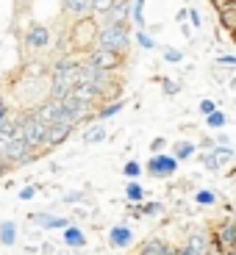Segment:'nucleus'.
Instances as JSON below:
<instances>
[{
	"label": "nucleus",
	"instance_id": "6e6552de",
	"mask_svg": "<svg viewBox=\"0 0 236 255\" xmlns=\"http://www.w3.org/2000/svg\"><path fill=\"white\" fill-rule=\"evenodd\" d=\"M22 42H25L28 50L42 53V50H47V47L53 45V31L45 25V22H33V25H28V31L22 33Z\"/></svg>",
	"mask_w": 236,
	"mask_h": 255
},
{
	"label": "nucleus",
	"instance_id": "bb28decb",
	"mask_svg": "<svg viewBox=\"0 0 236 255\" xmlns=\"http://www.w3.org/2000/svg\"><path fill=\"white\" fill-rule=\"evenodd\" d=\"M159 83H161V92H164L167 97H178L181 92H184V83L175 81V78H159Z\"/></svg>",
	"mask_w": 236,
	"mask_h": 255
},
{
	"label": "nucleus",
	"instance_id": "f03ea898",
	"mask_svg": "<svg viewBox=\"0 0 236 255\" xmlns=\"http://www.w3.org/2000/svg\"><path fill=\"white\" fill-rule=\"evenodd\" d=\"M17 120H19V136L25 139V144L31 147L33 153H42V150H47V147H45L47 125L39 120L36 114H33V109H28V111H22V114H17Z\"/></svg>",
	"mask_w": 236,
	"mask_h": 255
},
{
	"label": "nucleus",
	"instance_id": "a18cd8bd",
	"mask_svg": "<svg viewBox=\"0 0 236 255\" xmlns=\"http://www.w3.org/2000/svg\"><path fill=\"white\" fill-rule=\"evenodd\" d=\"M178 255H195V253H192V250L184 244V247H178Z\"/></svg>",
	"mask_w": 236,
	"mask_h": 255
},
{
	"label": "nucleus",
	"instance_id": "6ab92c4d",
	"mask_svg": "<svg viewBox=\"0 0 236 255\" xmlns=\"http://www.w3.org/2000/svg\"><path fill=\"white\" fill-rule=\"evenodd\" d=\"M198 153H200V144H195V141H189V139H181V141H175V144H173V155L181 161V164L198 158Z\"/></svg>",
	"mask_w": 236,
	"mask_h": 255
},
{
	"label": "nucleus",
	"instance_id": "7ed1b4c3",
	"mask_svg": "<svg viewBox=\"0 0 236 255\" xmlns=\"http://www.w3.org/2000/svg\"><path fill=\"white\" fill-rule=\"evenodd\" d=\"M95 45L109 47V50H117V53H125L128 56L131 47H134V31H131V25H100Z\"/></svg>",
	"mask_w": 236,
	"mask_h": 255
},
{
	"label": "nucleus",
	"instance_id": "9d476101",
	"mask_svg": "<svg viewBox=\"0 0 236 255\" xmlns=\"http://www.w3.org/2000/svg\"><path fill=\"white\" fill-rule=\"evenodd\" d=\"M211 242L217 244L225 253H234L236 250V222L234 219H223L217 228L211 230Z\"/></svg>",
	"mask_w": 236,
	"mask_h": 255
},
{
	"label": "nucleus",
	"instance_id": "dca6fc26",
	"mask_svg": "<svg viewBox=\"0 0 236 255\" xmlns=\"http://www.w3.org/2000/svg\"><path fill=\"white\" fill-rule=\"evenodd\" d=\"M131 205V214H134V217H142V219H153V217H161V214H164V203H161V200H145V203H128Z\"/></svg>",
	"mask_w": 236,
	"mask_h": 255
},
{
	"label": "nucleus",
	"instance_id": "49530a36",
	"mask_svg": "<svg viewBox=\"0 0 236 255\" xmlns=\"http://www.w3.org/2000/svg\"><path fill=\"white\" fill-rule=\"evenodd\" d=\"M164 255H178V247H173V244H170V247L164 250Z\"/></svg>",
	"mask_w": 236,
	"mask_h": 255
},
{
	"label": "nucleus",
	"instance_id": "aec40b11",
	"mask_svg": "<svg viewBox=\"0 0 236 255\" xmlns=\"http://www.w3.org/2000/svg\"><path fill=\"white\" fill-rule=\"evenodd\" d=\"M192 203L198 205V208H214V205L220 203V197H217V191H214V189L200 186V189L192 191Z\"/></svg>",
	"mask_w": 236,
	"mask_h": 255
},
{
	"label": "nucleus",
	"instance_id": "37998d69",
	"mask_svg": "<svg viewBox=\"0 0 236 255\" xmlns=\"http://www.w3.org/2000/svg\"><path fill=\"white\" fill-rule=\"evenodd\" d=\"M217 144H234V141H231L228 136L223 133V130H217Z\"/></svg>",
	"mask_w": 236,
	"mask_h": 255
},
{
	"label": "nucleus",
	"instance_id": "f8f14e48",
	"mask_svg": "<svg viewBox=\"0 0 236 255\" xmlns=\"http://www.w3.org/2000/svg\"><path fill=\"white\" fill-rule=\"evenodd\" d=\"M92 8H95V0H61V14L70 17L72 22L83 17H92Z\"/></svg>",
	"mask_w": 236,
	"mask_h": 255
},
{
	"label": "nucleus",
	"instance_id": "393cba45",
	"mask_svg": "<svg viewBox=\"0 0 236 255\" xmlns=\"http://www.w3.org/2000/svg\"><path fill=\"white\" fill-rule=\"evenodd\" d=\"M142 175H145V164H139V161H125V164H122V178L125 180H139Z\"/></svg>",
	"mask_w": 236,
	"mask_h": 255
},
{
	"label": "nucleus",
	"instance_id": "ddd939ff",
	"mask_svg": "<svg viewBox=\"0 0 236 255\" xmlns=\"http://www.w3.org/2000/svg\"><path fill=\"white\" fill-rule=\"evenodd\" d=\"M61 242L67 250H83L86 244H89V239H86V233H83V228L78 222H70L67 228L61 230Z\"/></svg>",
	"mask_w": 236,
	"mask_h": 255
},
{
	"label": "nucleus",
	"instance_id": "9b49d317",
	"mask_svg": "<svg viewBox=\"0 0 236 255\" xmlns=\"http://www.w3.org/2000/svg\"><path fill=\"white\" fill-rule=\"evenodd\" d=\"M109 247L111 250H128L131 247V244L136 242V236H134V228H131V225L128 222H117L114 228L109 230Z\"/></svg>",
	"mask_w": 236,
	"mask_h": 255
},
{
	"label": "nucleus",
	"instance_id": "5701e85b",
	"mask_svg": "<svg viewBox=\"0 0 236 255\" xmlns=\"http://www.w3.org/2000/svg\"><path fill=\"white\" fill-rule=\"evenodd\" d=\"M203 122H206V128H209V130H214V133H217V130H225V125H228V114H225L223 109H217V111H211L209 117H203Z\"/></svg>",
	"mask_w": 236,
	"mask_h": 255
},
{
	"label": "nucleus",
	"instance_id": "2f4dec72",
	"mask_svg": "<svg viewBox=\"0 0 236 255\" xmlns=\"http://www.w3.org/2000/svg\"><path fill=\"white\" fill-rule=\"evenodd\" d=\"M217 109H220V103H217V100H211V97H203V100L198 103V111H200L203 117H209L211 111H217Z\"/></svg>",
	"mask_w": 236,
	"mask_h": 255
},
{
	"label": "nucleus",
	"instance_id": "0eeeda50",
	"mask_svg": "<svg viewBox=\"0 0 236 255\" xmlns=\"http://www.w3.org/2000/svg\"><path fill=\"white\" fill-rule=\"evenodd\" d=\"M28 222H31L33 228H39L42 233H53V230L61 233L72 219L61 217V214H56V211H31V214H28Z\"/></svg>",
	"mask_w": 236,
	"mask_h": 255
},
{
	"label": "nucleus",
	"instance_id": "f257e3e1",
	"mask_svg": "<svg viewBox=\"0 0 236 255\" xmlns=\"http://www.w3.org/2000/svg\"><path fill=\"white\" fill-rule=\"evenodd\" d=\"M81 75H83V56L61 53V56L53 61L50 92H47V97H53V100H64V97L75 89V83L81 81Z\"/></svg>",
	"mask_w": 236,
	"mask_h": 255
},
{
	"label": "nucleus",
	"instance_id": "e433bc0d",
	"mask_svg": "<svg viewBox=\"0 0 236 255\" xmlns=\"http://www.w3.org/2000/svg\"><path fill=\"white\" fill-rule=\"evenodd\" d=\"M39 253H42V255H56V244L42 242V244H39Z\"/></svg>",
	"mask_w": 236,
	"mask_h": 255
},
{
	"label": "nucleus",
	"instance_id": "c756f323",
	"mask_svg": "<svg viewBox=\"0 0 236 255\" xmlns=\"http://www.w3.org/2000/svg\"><path fill=\"white\" fill-rule=\"evenodd\" d=\"M39 189H42V186H36V183H28V186H22V189L17 191V200H19V203H31V200L39 194Z\"/></svg>",
	"mask_w": 236,
	"mask_h": 255
},
{
	"label": "nucleus",
	"instance_id": "20e7f679",
	"mask_svg": "<svg viewBox=\"0 0 236 255\" xmlns=\"http://www.w3.org/2000/svg\"><path fill=\"white\" fill-rule=\"evenodd\" d=\"M178 169H181V161L173 155V150H170V153L150 155V158H147V164H145V175H150V178H156V180L175 178V175H178Z\"/></svg>",
	"mask_w": 236,
	"mask_h": 255
},
{
	"label": "nucleus",
	"instance_id": "c03bdc74",
	"mask_svg": "<svg viewBox=\"0 0 236 255\" xmlns=\"http://www.w3.org/2000/svg\"><path fill=\"white\" fill-rule=\"evenodd\" d=\"M25 253H28V255H39V244H28Z\"/></svg>",
	"mask_w": 236,
	"mask_h": 255
},
{
	"label": "nucleus",
	"instance_id": "09e8293b",
	"mask_svg": "<svg viewBox=\"0 0 236 255\" xmlns=\"http://www.w3.org/2000/svg\"><path fill=\"white\" fill-rule=\"evenodd\" d=\"M56 255H70V253H67V250H56Z\"/></svg>",
	"mask_w": 236,
	"mask_h": 255
},
{
	"label": "nucleus",
	"instance_id": "473e14b6",
	"mask_svg": "<svg viewBox=\"0 0 236 255\" xmlns=\"http://www.w3.org/2000/svg\"><path fill=\"white\" fill-rule=\"evenodd\" d=\"M214 64H217V67H231V70H236V53H223V56L214 58Z\"/></svg>",
	"mask_w": 236,
	"mask_h": 255
},
{
	"label": "nucleus",
	"instance_id": "c9c22d12",
	"mask_svg": "<svg viewBox=\"0 0 236 255\" xmlns=\"http://www.w3.org/2000/svg\"><path fill=\"white\" fill-rule=\"evenodd\" d=\"M8 117H11V106H8V103L3 100V97H0V122L8 120Z\"/></svg>",
	"mask_w": 236,
	"mask_h": 255
},
{
	"label": "nucleus",
	"instance_id": "cd10ccee",
	"mask_svg": "<svg viewBox=\"0 0 236 255\" xmlns=\"http://www.w3.org/2000/svg\"><path fill=\"white\" fill-rule=\"evenodd\" d=\"M161 58H164L167 64H184L186 53L178 50V47H173V45H167V47H161Z\"/></svg>",
	"mask_w": 236,
	"mask_h": 255
},
{
	"label": "nucleus",
	"instance_id": "f704fd0d",
	"mask_svg": "<svg viewBox=\"0 0 236 255\" xmlns=\"http://www.w3.org/2000/svg\"><path fill=\"white\" fill-rule=\"evenodd\" d=\"M189 25L195 28V31H200V28H203V17H200L198 8H189Z\"/></svg>",
	"mask_w": 236,
	"mask_h": 255
},
{
	"label": "nucleus",
	"instance_id": "2eb2a0df",
	"mask_svg": "<svg viewBox=\"0 0 236 255\" xmlns=\"http://www.w3.org/2000/svg\"><path fill=\"white\" fill-rule=\"evenodd\" d=\"M106 139H109V128H106V122H92V125L83 128L81 141L86 147H97V144H103Z\"/></svg>",
	"mask_w": 236,
	"mask_h": 255
},
{
	"label": "nucleus",
	"instance_id": "4be33fe9",
	"mask_svg": "<svg viewBox=\"0 0 236 255\" xmlns=\"http://www.w3.org/2000/svg\"><path fill=\"white\" fill-rule=\"evenodd\" d=\"M134 45H139L142 50H156L159 42H156V36L147 31V28H136V31H134Z\"/></svg>",
	"mask_w": 236,
	"mask_h": 255
},
{
	"label": "nucleus",
	"instance_id": "4468645a",
	"mask_svg": "<svg viewBox=\"0 0 236 255\" xmlns=\"http://www.w3.org/2000/svg\"><path fill=\"white\" fill-rule=\"evenodd\" d=\"M75 133V128L67 125V122H56V125L47 128V139H45V147L47 150H53V147H61L64 141L70 139V136Z\"/></svg>",
	"mask_w": 236,
	"mask_h": 255
},
{
	"label": "nucleus",
	"instance_id": "a19ab883",
	"mask_svg": "<svg viewBox=\"0 0 236 255\" xmlns=\"http://www.w3.org/2000/svg\"><path fill=\"white\" fill-rule=\"evenodd\" d=\"M8 169H11V164H8V161L3 158V153H0V178H6V175H8Z\"/></svg>",
	"mask_w": 236,
	"mask_h": 255
},
{
	"label": "nucleus",
	"instance_id": "7c9ffc66",
	"mask_svg": "<svg viewBox=\"0 0 236 255\" xmlns=\"http://www.w3.org/2000/svg\"><path fill=\"white\" fill-rule=\"evenodd\" d=\"M114 3H117V0H95V8H92V17H95V19H100L103 14H106L111 6H114Z\"/></svg>",
	"mask_w": 236,
	"mask_h": 255
},
{
	"label": "nucleus",
	"instance_id": "a878e982",
	"mask_svg": "<svg viewBox=\"0 0 236 255\" xmlns=\"http://www.w3.org/2000/svg\"><path fill=\"white\" fill-rule=\"evenodd\" d=\"M0 136H3V139H17L19 136V120L14 114L0 122Z\"/></svg>",
	"mask_w": 236,
	"mask_h": 255
},
{
	"label": "nucleus",
	"instance_id": "39448f33",
	"mask_svg": "<svg viewBox=\"0 0 236 255\" xmlns=\"http://www.w3.org/2000/svg\"><path fill=\"white\" fill-rule=\"evenodd\" d=\"M83 61L92 64V67H100V70H109V72H117L125 64V53H117V50H109V47H89L83 53Z\"/></svg>",
	"mask_w": 236,
	"mask_h": 255
},
{
	"label": "nucleus",
	"instance_id": "f3484780",
	"mask_svg": "<svg viewBox=\"0 0 236 255\" xmlns=\"http://www.w3.org/2000/svg\"><path fill=\"white\" fill-rule=\"evenodd\" d=\"M19 244V225L14 219H0V247H17Z\"/></svg>",
	"mask_w": 236,
	"mask_h": 255
},
{
	"label": "nucleus",
	"instance_id": "de8ad7c7",
	"mask_svg": "<svg viewBox=\"0 0 236 255\" xmlns=\"http://www.w3.org/2000/svg\"><path fill=\"white\" fill-rule=\"evenodd\" d=\"M228 86H231V89H234V92H236V75H231V81H228Z\"/></svg>",
	"mask_w": 236,
	"mask_h": 255
},
{
	"label": "nucleus",
	"instance_id": "412c9836",
	"mask_svg": "<svg viewBox=\"0 0 236 255\" xmlns=\"http://www.w3.org/2000/svg\"><path fill=\"white\" fill-rule=\"evenodd\" d=\"M122 197L128 200V203H145L147 200V189L142 186V180H125V186H122Z\"/></svg>",
	"mask_w": 236,
	"mask_h": 255
},
{
	"label": "nucleus",
	"instance_id": "1a4fd4ad",
	"mask_svg": "<svg viewBox=\"0 0 236 255\" xmlns=\"http://www.w3.org/2000/svg\"><path fill=\"white\" fill-rule=\"evenodd\" d=\"M131 17H134V0H117L97 22L100 25H131L134 22Z\"/></svg>",
	"mask_w": 236,
	"mask_h": 255
},
{
	"label": "nucleus",
	"instance_id": "4c0bfd02",
	"mask_svg": "<svg viewBox=\"0 0 236 255\" xmlns=\"http://www.w3.org/2000/svg\"><path fill=\"white\" fill-rule=\"evenodd\" d=\"M195 33H198V31H195V28H192L189 22H181V36H184V39H192Z\"/></svg>",
	"mask_w": 236,
	"mask_h": 255
},
{
	"label": "nucleus",
	"instance_id": "ea45409f",
	"mask_svg": "<svg viewBox=\"0 0 236 255\" xmlns=\"http://www.w3.org/2000/svg\"><path fill=\"white\" fill-rule=\"evenodd\" d=\"M214 144H217V139H203V141H200V153H209V150H214Z\"/></svg>",
	"mask_w": 236,
	"mask_h": 255
},
{
	"label": "nucleus",
	"instance_id": "b1692460",
	"mask_svg": "<svg viewBox=\"0 0 236 255\" xmlns=\"http://www.w3.org/2000/svg\"><path fill=\"white\" fill-rule=\"evenodd\" d=\"M167 247H170V244H167L164 239H147V242L139 247V253H136V255H164Z\"/></svg>",
	"mask_w": 236,
	"mask_h": 255
},
{
	"label": "nucleus",
	"instance_id": "423d86ee",
	"mask_svg": "<svg viewBox=\"0 0 236 255\" xmlns=\"http://www.w3.org/2000/svg\"><path fill=\"white\" fill-rule=\"evenodd\" d=\"M200 161H203L206 172H220L225 164H231V161H236V147L234 144H214V150H209V153H198Z\"/></svg>",
	"mask_w": 236,
	"mask_h": 255
},
{
	"label": "nucleus",
	"instance_id": "c85d7f7f",
	"mask_svg": "<svg viewBox=\"0 0 236 255\" xmlns=\"http://www.w3.org/2000/svg\"><path fill=\"white\" fill-rule=\"evenodd\" d=\"M86 200V189H72V191H64L61 194V203L64 205H78Z\"/></svg>",
	"mask_w": 236,
	"mask_h": 255
},
{
	"label": "nucleus",
	"instance_id": "79ce46f5",
	"mask_svg": "<svg viewBox=\"0 0 236 255\" xmlns=\"http://www.w3.org/2000/svg\"><path fill=\"white\" fill-rule=\"evenodd\" d=\"M89 214H86V208H75V214H72V222H78V219H86Z\"/></svg>",
	"mask_w": 236,
	"mask_h": 255
},
{
	"label": "nucleus",
	"instance_id": "72a5a7b5",
	"mask_svg": "<svg viewBox=\"0 0 236 255\" xmlns=\"http://www.w3.org/2000/svg\"><path fill=\"white\" fill-rule=\"evenodd\" d=\"M167 144H170V141H167L164 136H156V139L150 141V144H147V147H150V155H156V153H167Z\"/></svg>",
	"mask_w": 236,
	"mask_h": 255
},
{
	"label": "nucleus",
	"instance_id": "58836bf2",
	"mask_svg": "<svg viewBox=\"0 0 236 255\" xmlns=\"http://www.w3.org/2000/svg\"><path fill=\"white\" fill-rule=\"evenodd\" d=\"M175 22H189V8H178V11H175Z\"/></svg>",
	"mask_w": 236,
	"mask_h": 255
},
{
	"label": "nucleus",
	"instance_id": "a211bd4d",
	"mask_svg": "<svg viewBox=\"0 0 236 255\" xmlns=\"http://www.w3.org/2000/svg\"><path fill=\"white\" fill-rule=\"evenodd\" d=\"M125 109V100L122 97H114V100H106L103 106H97V114H95V120L97 122H109V120H114L120 111Z\"/></svg>",
	"mask_w": 236,
	"mask_h": 255
}]
</instances>
